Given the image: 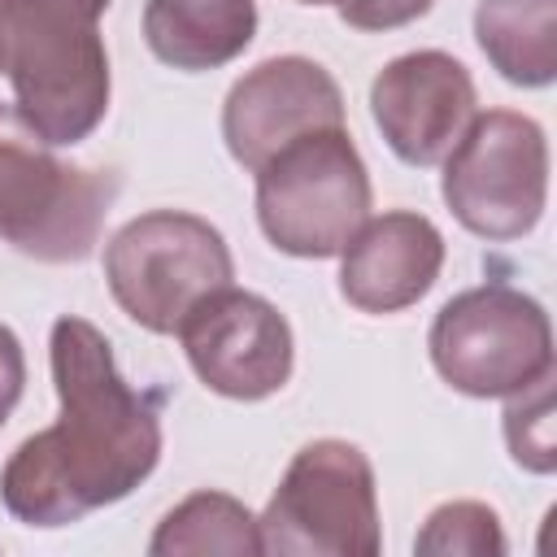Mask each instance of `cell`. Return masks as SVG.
<instances>
[{
    "label": "cell",
    "instance_id": "1",
    "mask_svg": "<svg viewBox=\"0 0 557 557\" xmlns=\"http://www.w3.org/2000/svg\"><path fill=\"white\" fill-rule=\"evenodd\" d=\"M61 413L0 470V500L26 527H70L131 496L161 461V418L87 318H57L48 339Z\"/></svg>",
    "mask_w": 557,
    "mask_h": 557
},
{
    "label": "cell",
    "instance_id": "15",
    "mask_svg": "<svg viewBox=\"0 0 557 557\" xmlns=\"http://www.w3.org/2000/svg\"><path fill=\"white\" fill-rule=\"evenodd\" d=\"M152 557H174V553H261L257 518L248 513L244 500L226 492H191L178 500L152 531L148 540Z\"/></svg>",
    "mask_w": 557,
    "mask_h": 557
},
{
    "label": "cell",
    "instance_id": "3",
    "mask_svg": "<svg viewBox=\"0 0 557 557\" xmlns=\"http://www.w3.org/2000/svg\"><path fill=\"white\" fill-rule=\"evenodd\" d=\"M52 148L17 104H0V239L35 261L65 265L100 244L117 174L70 165Z\"/></svg>",
    "mask_w": 557,
    "mask_h": 557
},
{
    "label": "cell",
    "instance_id": "2",
    "mask_svg": "<svg viewBox=\"0 0 557 557\" xmlns=\"http://www.w3.org/2000/svg\"><path fill=\"white\" fill-rule=\"evenodd\" d=\"M113 0H0V70L17 113L57 148L87 139L109 113V48L100 17Z\"/></svg>",
    "mask_w": 557,
    "mask_h": 557
},
{
    "label": "cell",
    "instance_id": "20",
    "mask_svg": "<svg viewBox=\"0 0 557 557\" xmlns=\"http://www.w3.org/2000/svg\"><path fill=\"white\" fill-rule=\"evenodd\" d=\"M296 4H335V0H296Z\"/></svg>",
    "mask_w": 557,
    "mask_h": 557
},
{
    "label": "cell",
    "instance_id": "6",
    "mask_svg": "<svg viewBox=\"0 0 557 557\" xmlns=\"http://www.w3.org/2000/svg\"><path fill=\"white\" fill-rule=\"evenodd\" d=\"M257 535L261 553L283 557H374L383 531L370 457L348 440L305 444L257 518Z\"/></svg>",
    "mask_w": 557,
    "mask_h": 557
},
{
    "label": "cell",
    "instance_id": "11",
    "mask_svg": "<svg viewBox=\"0 0 557 557\" xmlns=\"http://www.w3.org/2000/svg\"><path fill=\"white\" fill-rule=\"evenodd\" d=\"M479 113L470 70L440 52H405L370 83V117L405 165H440Z\"/></svg>",
    "mask_w": 557,
    "mask_h": 557
},
{
    "label": "cell",
    "instance_id": "14",
    "mask_svg": "<svg viewBox=\"0 0 557 557\" xmlns=\"http://www.w3.org/2000/svg\"><path fill=\"white\" fill-rule=\"evenodd\" d=\"M474 39L513 87H548L557 78V0H479Z\"/></svg>",
    "mask_w": 557,
    "mask_h": 557
},
{
    "label": "cell",
    "instance_id": "19",
    "mask_svg": "<svg viewBox=\"0 0 557 557\" xmlns=\"http://www.w3.org/2000/svg\"><path fill=\"white\" fill-rule=\"evenodd\" d=\"M26 387V357H22V339L0 322V426L9 422L13 405L22 400Z\"/></svg>",
    "mask_w": 557,
    "mask_h": 557
},
{
    "label": "cell",
    "instance_id": "9",
    "mask_svg": "<svg viewBox=\"0 0 557 557\" xmlns=\"http://www.w3.org/2000/svg\"><path fill=\"white\" fill-rule=\"evenodd\" d=\"M187 366L226 400H265L287 387L296 366V339L287 318L257 292L235 283L205 296L178 326Z\"/></svg>",
    "mask_w": 557,
    "mask_h": 557
},
{
    "label": "cell",
    "instance_id": "17",
    "mask_svg": "<svg viewBox=\"0 0 557 557\" xmlns=\"http://www.w3.org/2000/svg\"><path fill=\"white\" fill-rule=\"evenodd\" d=\"M505 444L509 457L531 474L557 470V444H553V374L535 379L531 387L505 396Z\"/></svg>",
    "mask_w": 557,
    "mask_h": 557
},
{
    "label": "cell",
    "instance_id": "8",
    "mask_svg": "<svg viewBox=\"0 0 557 557\" xmlns=\"http://www.w3.org/2000/svg\"><path fill=\"white\" fill-rule=\"evenodd\" d=\"M444 205L479 239H522L544 218L548 139L544 126L513 109L474 113L444 157Z\"/></svg>",
    "mask_w": 557,
    "mask_h": 557
},
{
    "label": "cell",
    "instance_id": "18",
    "mask_svg": "<svg viewBox=\"0 0 557 557\" xmlns=\"http://www.w3.org/2000/svg\"><path fill=\"white\" fill-rule=\"evenodd\" d=\"M435 0H335L339 17L352 30H396L431 13Z\"/></svg>",
    "mask_w": 557,
    "mask_h": 557
},
{
    "label": "cell",
    "instance_id": "16",
    "mask_svg": "<svg viewBox=\"0 0 557 557\" xmlns=\"http://www.w3.org/2000/svg\"><path fill=\"white\" fill-rule=\"evenodd\" d=\"M418 553L426 557H500L505 553V531L492 505L483 500H448L440 509H431L426 527L413 540Z\"/></svg>",
    "mask_w": 557,
    "mask_h": 557
},
{
    "label": "cell",
    "instance_id": "12",
    "mask_svg": "<svg viewBox=\"0 0 557 557\" xmlns=\"http://www.w3.org/2000/svg\"><path fill=\"white\" fill-rule=\"evenodd\" d=\"M444 270V235L413 209L366 218L339 252V296L361 313H400L418 305Z\"/></svg>",
    "mask_w": 557,
    "mask_h": 557
},
{
    "label": "cell",
    "instance_id": "7",
    "mask_svg": "<svg viewBox=\"0 0 557 557\" xmlns=\"http://www.w3.org/2000/svg\"><path fill=\"white\" fill-rule=\"evenodd\" d=\"M435 374L474 400H496L553 374V326L535 296L483 283L453 296L426 335Z\"/></svg>",
    "mask_w": 557,
    "mask_h": 557
},
{
    "label": "cell",
    "instance_id": "5",
    "mask_svg": "<svg viewBox=\"0 0 557 557\" xmlns=\"http://www.w3.org/2000/svg\"><path fill=\"white\" fill-rule=\"evenodd\" d=\"M235 278L222 231L187 209H148L104 248V283L117 309L152 335H178L183 318Z\"/></svg>",
    "mask_w": 557,
    "mask_h": 557
},
{
    "label": "cell",
    "instance_id": "13",
    "mask_svg": "<svg viewBox=\"0 0 557 557\" xmlns=\"http://www.w3.org/2000/svg\"><path fill=\"white\" fill-rule=\"evenodd\" d=\"M257 35L252 0H148L144 39L157 61L200 74L235 61Z\"/></svg>",
    "mask_w": 557,
    "mask_h": 557
},
{
    "label": "cell",
    "instance_id": "4",
    "mask_svg": "<svg viewBox=\"0 0 557 557\" xmlns=\"http://www.w3.org/2000/svg\"><path fill=\"white\" fill-rule=\"evenodd\" d=\"M366 218L370 170L344 126L313 131L257 170L261 235L287 257H339Z\"/></svg>",
    "mask_w": 557,
    "mask_h": 557
},
{
    "label": "cell",
    "instance_id": "10",
    "mask_svg": "<svg viewBox=\"0 0 557 557\" xmlns=\"http://www.w3.org/2000/svg\"><path fill=\"white\" fill-rule=\"evenodd\" d=\"M331 126H344V91L326 65L296 52L252 65L222 104L226 152L252 174L287 144Z\"/></svg>",
    "mask_w": 557,
    "mask_h": 557
}]
</instances>
